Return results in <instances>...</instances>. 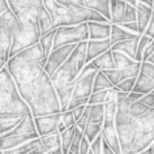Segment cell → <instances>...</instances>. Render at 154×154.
Segmentation results:
<instances>
[{
    "mask_svg": "<svg viewBox=\"0 0 154 154\" xmlns=\"http://www.w3.org/2000/svg\"><path fill=\"white\" fill-rule=\"evenodd\" d=\"M136 80H137V77H131V79H125V80H123L122 82H119L116 88L119 90H122V91H124V93H131V91L133 90V88L134 85H136Z\"/></svg>",
    "mask_w": 154,
    "mask_h": 154,
    "instance_id": "obj_34",
    "label": "cell"
},
{
    "mask_svg": "<svg viewBox=\"0 0 154 154\" xmlns=\"http://www.w3.org/2000/svg\"><path fill=\"white\" fill-rule=\"evenodd\" d=\"M8 9H11L9 4H8V0H0V16Z\"/></svg>",
    "mask_w": 154,
    "mask_h": 154,
    "instance_id": "obj_45",
    "label": "cell"
},
{
    "mask_svg": "<svg viewBox=\"0 0 154 154\" xmlns=\"http://www.w3.org/2000/svg\"><path fill=\"white\" fill-rule=\"evenodd\" d=\"M125 9H127L125 0H110L111 24H122L124 21Z\"/></svg>",
    "mask_w": 154,
    "mask_h": 154,
    "instance_id": "obj_20",
    "label": "cell"
},
{
    "mask_svg": "<svg viewBox=\"0 0 154 154\" xmlns=\"http://www.w3.org/2000/svg\"><path fill=\"white\" fill-rule=\"evenodd\" d=\"M102 144H103V136L101 133L99 136L95 137V140L93 142H90L91 152L94 154H102Z\"/></svg>",
    "mask_w": 154,
    "mask_h": 154,
    "instance_id": "obj_37",
    "label": "cell"
},
{
    "mask_svg": "<svg viewBox=\"0 0 154 154\" xmlns=\"http://www.w3.org/2000/svg\"><path fill=\"white\" fill-rule=\"evenodd\" d=\"M47 152H48V150L46 149V148H45V145L41 142V145L38 146V148H35V149L33 150V152H30V153H28V154H46Z\"/></svg>",
    "mask_w": 154,
    "mask_h": 154,
    "instance_id": "obj_44",
    "label": "cell"
},
{
    "mask_svg": "<svg viewBox=\"0 0 154 154\" xmlns=\"http://www.w3.org/2000/svg\"><path fill=\"white\" fill-rule=\"evenodd\" d=\"M38 21H39V26H41V32L42 34H46L51 30L55 29L52 22V17L50 12L47 11V8L43 5V3L39 7V12H38Z\"/></svg>",
    "mask_w": 154,
    "mask_h": 154,
    "instance_id": "obj_21",
    "label": "cell"
},
{
    "mask_svg": "<svg viewBox=\"0 0 154 154\" xmlns=\"http://www.w3.org/2000/svg\"><path fill=\"white\" fill-rule=\"evenodd\" d=\"M38 137L41 136L37 131L34 116L32 112H29L22 118V120L13 129L0 136V149L5 152V150L13 149L18 145H22Z\"/></svg>",
    "mask_w": 154,
    "mask_h": 154,
    "instance_id": "obj_6",
    "label": "cell"
},
{
    "mask_svg": "<svg viewBox=\"0 0 154 154\" xmlns=\"http://www.w3.org/2000/svg\"><path fill=\"white\" fill-rule=\"evenodd\" d=\"M102 154H116L114 152V149L107 144V142L103 140V144H102Z\"/></svg>",
    "mask_w": 154,
    "mask_h": 154,
    "instance_id": "obj_43",
    "label": "cell"
},
{
    "mask_svg": "<svg viewBox=\"0 0 154 154\" xmlns=\"http://www.w3.org/2000/svg\"><path fill=\"white\" fill-rule=\"evenodd\" d=\"M152 150H153V154H154V142L152 144Z\"/></svg>",
    "mask_w": 154,
    "mask_h": 154,
    "instance_id": "obj_51",
    "label": "cell"
},
{
    "mask_svg": "<svg viewBox=\"0 0 154 154\" xmlns=\"http://www.w3.org/2000/svg\"><path fill=\"white\" fill-rule=\"evenodd\" d=\"M138 34H133L128 32L127 29H124L122 25L119 24H111V35H110V39H111V43L115 45L116 42H120V41H125V39H131V38H134Z\"/></svg>",
    "mask_w": 154,
    "mask_h": 154,
    "instance_id": "obj_24",
    "label": "cell"
},
{
    "mask_svg": "<svg viewBox=\"0 0 154 154\" xmlns=\"http://www.w3.org/2000/svg\"><path fill=\"white\" fill-rule=\"evenodd\" d=\"M125 2H127V4H131L134 7H137V4H138V0H125Z\"/></svg>",
    "mask_w": 154,
    "mask_h": 154,
    "instance_id": "obj_49",
    "label": "cell"
},
{
    "mask_svg": "<svg viewBox=\"0 0 154 154\" xmlns=\"http://www.w3.org/2000/svg\"><path fill=\"white\" fill-rule=\"evenodd\" d=\"M89 39H107L111 35V22L89 21Z\"/></svg>",
    "mask_w": 154,
    "mask_h": 154,
    "instance_id": "obj_16",
    "label": "cell"
},
{
    "mask_svg": "<svg viewBox=\"0 0 154 154\" xmlns=\"http://www.w3.org/2000/svg\"><path fill=\"white\" fill-rule=\"evenodd\" d=\"M61 120H63V123L67 125V128L75 127L76 123H77L75 114H73L72 110H67V111H64V112H61Z\"/></svg>",
    "mask_w": 154,
    "mask_h": 154,
    "instance_id": "obj_35",
    "label": "cell"
},
{
    "mask_svg": "<svg viewBox=\"0 0 154 154\" xmlns=\"http://www.w3.org/2000/svg\"><path fill=\"white\" fill-rule=\"evenodd\" d=\"M112 56L115 61V68H118V69L127 68L129 65H133L134 63H137V60L132 59L131 56H128L127 54L122 51H116V50H112Z\"/></svg>",
    "mask_w": 154,
    "mask_h": 154,
    "instance_id": "obj_29",
    "label": "cell"
},
{
    "mask_svg": "<svg viewBox=\"0 0 154 154\" xmlns=\"http://www.w3.org/2000/svg\"><path fill=\"white\" fill-rule=\"evenodd\" d=\"M119 25H122L124 29H127L128 32L133 33V34H140V33H138L137 21H134V22H122V24H119Z\"/></svg>",
    "mask_w": 154,
    "mask_h": 154,
    "instance_id": "obj_39",
    "label": "cell"
},
{
    "mask_svg": "<svg viewBox=\"0 0 154 154\" xmlns=\"http://www.w3.org/2000/svg\"><path fill=\"white\" fill-rule=\"evenodd\" d=\"M84 131L81 128L76 125V131H75V137H73V141H72V145H71V149L69 152L75 153V154H79L80 153V145H81V141L84 138Z\"/></svg>",
    "mask_w": 154,
    "mask_h": 154,
    "instance_id": "obj_32",
    "label": "cell"
},
{
    "mask_svg": "<svg viewBox=\"0 0 154 154\" xmlns=\"http://www.w3.org/2000/svg\"><path fill=\"white\" fill-rule=\"evenodd\" d=\"M153 54H154V38L149 42L148 46L145 47L144 54H142V61H144V60H148L149 57L153 55Z\"/></svg>",
    "mask_w": 154,
    "mask_h": 154,
    "instance_id": "obj_38",
    "label": "cell"
},
{
    "mask_svg": "<svg viewBox=\"0 0 154 154\" xmlns=\"http://www.w3.org/2000/svg\"><path fill=\"white\" fill-rule=\"evenodd\" d=\"M46 154H63V150H61V148H57L55 150H48Z\"/></svg>",
    "mask_w": 154,
    "mask_h": 154,
    "instance_id": "obj_46",
    "label": "cell"
},
{
    "mask_svg": "<svg viewBox=\"0 0 154 154\" xmlns=\"http://www.w3.org/2000/svg\"><path fill=\"white\" fill-rule=\"evenodd\" d=\"M88 8L97 11L103 14L107 20L111 21V11H110V0H84Z\"/></svg>",
    "mask_w": 154,
    "mask_h": 154,
    "instance_id": "obj_23",
    "label": "cell"
},
{
    "mask_svg": "<svg viewBox=\"0 0 154 154\" xmlns=\"http://www.w3.org/2000/svg\"><path fill=\"white\" fill-rule=\"evenodd\" d=\"M89 152H90V142L85 136H84L81 145H80V153L79 154H89Z\"/></svg>",
    "mask_w": 154,
    "mask_h": 154,
    "instance_id": "obj_40",
    "label": "cell"
},
{
    "mask_svg": "<svg viewBox=\"0 0 154 154\" xmlns=\"http://www.w3.org/2000/svg\"><path fill=\"white\" fill-rule=\"evenodd\" d=\"M86 45L88 41L77 43L69 57L65 60V63L51 76V80L55 86L75 82L77 80L84 65L86 64Z\"/></svg>",
    "mask_w": 154,
    "mask_h": 154,
    "instance_id": "obj_5",
    "label": "cell"
},
{
    "mask_svg": "<svg viewBox=\"0 0 154 154\" xmlns=\"http://www.w3.org/2000/svg\"><path fill=\"white\" fill-rule=\"evenodd\" d=\"M57 3L63 4L65 7H73V5H85L84 0H56Z\"/></svg>",
    "mask_w": 154,
    "mask_h": 154,
    "instance_id": "obj_41",
    "label": "cell"
},
{
    "mask_svg": "<svg viewBox=\"0 0 154 154\" xmlns=\"http://www.w3.org/2000/svg\"><path fill=\"white\" fill-rule=\"evenodd\" d=\"M140 67H141V61H137V63H134L133 65H129L127 68L106 69V71H103V73L109 77V80L112 82V85L116 86L123 80L131 79V77H137L138 73H140Z\"/></svg>",
    "mask_w": 154,
    "mask_h": 154,
    "instance_id": "obj_13",
    "label": "cell"
},
{
    "mask_svg": "<svg viewBox=\"0 0 154 154\" xmlns=\"http://www.w3.org/2000/svg\"><path fill=\"white\" fill-rule=\"evenodd\" d=\"M55 32L56 29L51 30V32L46 33V34H42L41 39H39V45H41V48H42V52H43V61L46 64L47 61V57L50 56L52 48H54V38H55Z\"/></svg>",
    "mask_w": 154,
    "mask_h": 154,
    "instance_id": "obj_25",
    "label": "cell"
},
{
    "mask_svg": "<svg viewBox=\"0 0 154 154\" xmlns=\"http://www.w3.org/2000/svg\"><path fill=\"white\" fill-rule=\"evenodd\" d=\"M68 154H75V153H72V152H69V153H68Z\"/></svg>",
    "mask_w": 154,
    "mask_h": 154,
    "instance_id": "obj_53",
    "label": "cell"
},
{
    "mask_svg": "<svg viewBox=\"0 0 154 154\" xmlns=\"http://www.w3.org/2000/svg\"><path fill=\"white\" fill-rule=\"evenodd\" d=\"M148 61H150V63H153V64H154V54H153V55L149 57V59H148Z\"/></svg>",
    "mask_w": 154,
    "mask_h": 154,
    "instance_id": "obj_50",
    "label": "cell"
},
{
    "mask_svg": "<svg viewBox=\"0 0 154 154\" xmlns=\"http://www.w3.org/2000/svg\"><path fill=\"white\" fill-rule=\"evenodd\" d=\"M134 21H137V7L127 4L124 21L123 22H134Z\"/></svg>",
    "mask_w": 154,
    "mask_h": 154,
    "instance_id": "obj_36",
    "label": "cell"
},
{
    "mask_svg": "<svg viewBox=\"0 0 154 154\" xmlns=\"http://www.w3.org/2000/svg\"><path fill=\"white\" fill-rule=\"evenodd\" d=\"M91 63L95 65V68L98 71H106V69H114L115 68V61L112 56V50L103 52L102 55L97 56L94 60H91Z\"/></svg>",
    "mask_w": 154,
    "mask_h": 154,
    "instance_id": "obj_22",
    "label": "cell"
},
{
    "mask_svg": "<svg viewBox=\"0 0 154 154\" xmlns=\"http://www.w3.org/2000/svg\"><path fill=\"white\" fill-rule=\"evenodd\" d=\"M115 123L122 154L144 152L154 142V107L144 114L134 115L128 111V102L124 99L118 103Z\"/></svg>",
    "mask_w": 154,
    "mask_h": 154,
    "instance_id": "obj_2",
    "label": "cell"
},
{
    "mask_svg": "<svg viewBox=\"0 0 154 154\" xmlns=\"http://www.w3.org/2000/svg\"><path fill=\"white\" fill-rule=\"evenodd\" d=\"M141 34H138L134 38L131 39H125V41H120L116 42L115 45H112L111 50H116V51H122L127 54L128 56H131L132 59L136 60V54H137V46H138V41H140Z\"/></svg>",
    "mask_w": 154,
    "mask_h": 154,
    "instance_id": "obj_18",
    "label": "cell"
},
{
    "mask_svg": "<svg viewBox=\"0 0 154 154\" xmlns=\"http://www.w3.org/2000/svg\"><path fill=\"white\" fill-rule=\"evenodd\" d=\"M144 34L149 35L150 38H154V11H153V14H152V20H150L148 28H146V32Z\"/></svg>",
    "mask_w": 154,
    "mask_h": 154,
    "instance_id": "obj_42",
    "label": "cell"
},
{
    "mask_svg": "<svg viewBox=\"0 0 154 154\" xmlns=\"http://www.w3.org/2000/svg\"><path fill=\"white\" fill-rule=\"evenodd\" d=\"M152 14H153V8L149 5L144 4L138 0L137 4V25H138V33L144 34L146 32L150 20H152Z\"/></svg>",
    "mask_w": 154,
    "mask_h": 154,
    "instance_id": "obj_17",
    "label": "cell"
},
{
    "mask_svg": "<svg viewBox=\"0 0 154 154\" xmlns=\"http://www.w3.org/2000/svg\"><path fill=\"white\" fill-rule=\"evenodd\" d=\"M97 72L86 73V75L77 77V80L75 81L72 99H89L91 93H93V82Z\"/></svg>",
    "mask_w": 154,
    "mask_h": 154,
    "instance_id": "obj_12",
    "label": "cell"
},
{
    "mask_svg": "<svg viewBox=\"0 0 154 154\" xmlns=\"http://www.w3.org/2000/svg\"><path fill=\"white\" fill-rule=\"evenodd\" d=\"M17 17L11 9L0 16V69L4 68L9 60L11 47L13 42V28Z\"/></svg>",
    "mask_w": 154,
    "mask_h": 154,
    "instance_id": "obj_7",
    "label": "cell"
},
{
    "mask_svg": "<svg viewBox=\"0 0 154 154\" xmlns=\"http://www.w3.org/2000/svg\"><path fill=\"white\" fill-rule=\"evenodd\" d=\"M75 131H76V125L71 127V128H67L65 131L60 133V138H61V150H63V154H68L69 149H71L73 137H75Z\"/></svg>",
    "mask_w": 154,
    "mask_h": 154,
    "instance_id": "obj_31",
    "label": "cell"
},
{
    "mask_svg": "<svg viewBox=\"0 0 154 154\" xmlns=\"http://www.w3.org/2000/svg\"><path fill=\"white\" fill-rule=\"evenodd\" d=\"M41 141L47 150H55L57 148H61V138L59 131L46 134V136H41Z\"/></svg>",
    "mask_w": 154,
    "mask_h": 154,
    "instance_id": "obj_28",
    "label": "cell"
},
{
    "mask_svg": "<svg viewBox=\"0 0 154 154\" xmlns=\"http://www.w3.org/2000/svg\"><path fill=\"white\" fill-rule=\"evenodd\" d=\"M55 89L59 95V101L61 105V112L68 110L69 102L72 99L73 95V89H75V82H69V84H63V85H57L55 86Z\"/></svg>",
    "mask_w": 154,
    "mask_h": 154,
    "instance_id": "obj_19",
    "label": "cell"
},
{
    "mask_svg": "<svg viewBox=\"0 0 154 154\" xmlns=\"http://www.w3.org/2000/svg\"><path fill=\"white\" fill-rule=\"evenodd\" d=\"M141 3H144V4L146 5H149V7H152L153 8V4H154V0H140Z\"/></svg>",
    "mask_w": 154,
    "mask_h": 154,
    "instance_id": "obj_47",
    "label": "cell"
},
{
    "mask_svg": "<svg viewBox=\"0 0 154 154\" xmlns=\"http://www.w3.org/2000/svg\"><path fill=\"white\" fill-rule=\"evenodd\" d=\"M60 119H61V112L34 116V122H35V127L39 136H46V134L56 132Z\"/></svg>",
    "mask_w": 154,
    "mask_h": 154,
    "instance_id": "obj_14",
    "label": "cell"
},
{
    "mask_svg": "<svg viewBox=\"0 0 154 154\" xmlns=\"http://www.w3.org/2000/svg\"><path fill=\"white\" fill-rule=\"evenodd\" d=\"M32 112L29 105L21 97L17 85L8 68L0 69V116L3 115H18L25 116Z\"/></svg>",
    "mask_w": 154,
    "mask_h": 154,
    "instance_id": "obj_3",
    "label": "cell"
},
{
    "mask_svg": "<svg viewBox=\"0 0 154 154\" xmlns=\"http://www.w3.org/2000/svg\"><path fill=\"white\" fill-rule=\"evenodd\" d=\"M153 11H154V4H153Z\"/></svg>",
    "mask_w": 154,
    "mask_h": 154,
    "instance_id": "obj_54",
    "label": "cell"
},
{
    "mask_svg": "<svg viewBox=\"0 0 154 154\" xmlns=\"http://www.w3.org/2000/svg\"><path fill=\"white\" fill-rule=\"evenodd\" d=\"M5 67L12 75L21 97L29 105L33 116L61 112L55 85L45 69L39 42L9 57Z\"/></svg>",
    "mask_w": 154,
    "mask_h": 154,
    "instance_id": "obj_1",
    "label": "cell"
},
{
    "mask_svg": "<svg viewBox=\"0 0 154 154\" xmlns=\"http://www.w3.org/2000/svg\"><path fill=\"white\" fill-rule=\"evenodd\" d=\"M112 47L111 39H89L86 45V63H90L97 56L102 55L103 52L109 51Z\"/></svg>",
    "mask_w": 154,
    "mask_h": 154,
    "instance_id": "obj_15",
    "label": "cell"
},
{
    "mask_svg": "<svg viewBox=\"0 0 154 154\" xmlns=\"http://www.w3.org/2000/svg\"><path fill=\"white\" fill-rule=\"evenodd\" d=\"M42 3L51 14L55 29L60 28V26H71L79 24L68 7L57 3L56 0H42Z\"/></svg>",
    "mask_w": 154,
    "mask_h": 154,
    "instance_id": "obj_9",
    "label": "cell"
},
{
    "mask_svg": "<svg viewBox=\"0 0 154 154\" xmlns=\"http://www.w3.org/2000/svg\"><path fill=\"white\" fill-rule=\"evenodd\" d=\"M136 154H153L152 146H149V148H148V149H145L144 152H140V153H136Z\"/></svg>",
    "mask_w": 154,
    "mask_h": 154,
    "instance_id": "obj_48",
    "label": "cell"
},
{
    "mask_svg": "<svg viewBox=\"0 0 154 154\" xmlns=\"http://www.w3.org/2000/svg\"><path fill=\"white\" fill-rule=\"evenodd\" d=\"M22 118L24 116H18V115H3V116H0V136L13 129L22 120Z\"/></svg>",
    "mask_w": 154,
    "mask_h": 154,
    "instance_id": "obj_26",
    "label": "cell"
},
{
    "mask_svg": "<svg viewBox=\"0 0 154 154\" xmlns=\"http://www.w3.org/2000/svg\"><path fill=\"white\" fill-rule=\"evenodd\" d=\"M38 12L33 11L28 12L24 16L18 17L13 28V42L11 47L9 57L14 56L16 54L24 51V50L33 47L39 42L42 37L39 21H38Z\"/></svg>",
    "mask_w": 154,
    "mask_h": 154,
    "instance_id": "obj_4",
    "label": "cell"
},
{
    "mask_svg": "<svg viewBox=\"0 0 154 154\" xmlns=\"http://www.w3.org/2000/svg\"><path fill=\"white\" fill-rule=\"evenodd\" d=\"M152 90H154V64L148 60H144L141 61L140 73L137 76L136 85L132 91L148 94Z\"/></svg>",
    "mask_w": 154,
    "mask_h": 154,
    "instance_id": "obj_10",
    "label": "cell"
},
{
    "mask_svg": "<svg viewBox=\"0 0 154 154\" xmlns=\"http://www.w3.org/2000/svg\"><path fill=\"white\" fill-rule=\"evenodd\" d=\"M112 82L109 80L103 71H98L95 73V77H94V82H93V93L95 91H101V90H105V89H110L112 88Z\"/></svg>",
    "mask_w": 154,
    "mask_h": 154,
    "instance_id": "obj_30",
    "label": "cell"
},
{
    "mask_svg": "<svg viewBox=\"0 0 154 154\" xmlns=\"http://www.w3.org/2000/svg\"><path fill=\"white\" fill-rule=\"evenodd\" d=\"M41 137H38V138H34V140H30L28 142H25V144H22V145H18L16 146V148H13V149H9V150H3L5 154H28L30 152H33L35 148H38V146L41 145Z\"/></svg>",
    "mask_w": 154,
    "mask_h": 154,
    "instance_id": "obj_27",
    "label": "cell"
},
{
    "mask_svg": "<svg viewBox=\"0 0 154 154\" xmlns=\"http://www.w3.org/2000/svg\"><path fill=\"white\" fill-rule=\"evenodd\" d=\"M152 39L153 38H150L149 35H146V34H141L140 41H138V46H137V54H136V60L137 61H142V54H144V50Z\"/></svg>",
    "mask_w": 154,
    "mask_h": 154,
    "instance_id": "obj_33",
    "label": "cell"
},
{
    "mask_svg": "<svg viewBox=\"0 0 154 154\" xmlns=\"http://www.w3.org/2000/svg\"><path fill=\"white\" fill-rule=\"evenodd\" d=\"M82 41H89L88 22H81V24L71 26H60V28H56L55 32L54 48H57L64 45L80 43Z\"/></svg>",
    "mask_w": 154,
    "mask_h": 154,
    "instance_id": "obj_8",
    "label": "cell"
},
{
    "mask_svg": "<svg viewBox=\"0 0 154 154\" xmlns=\"http://www.w3.org/2000/svg\"><path fill=\"white\" fill-rule=\"evenodd\" d=\"M77 43H71V45H64L57 48H52L50 56L47 57V61L45 64V69L50 76H52L61 65L65 63V60L69 57L72 51L75 50Z\"/></svg>",
    "mask_w": 154,
    "mask_h": 154,
    "instance_id": "obj_11",
    "label": "cell"
},
{
    "mask_svg": "<svg viewBox=\"0 0 154 154\" xmlns=\"http://www.w3.org/2000/svg\"><path fill=\"white\" fill-rule=\"evenodd\" d=\"M0 154H5V153H4V152H3V150H2V149H0Z\"/></svg>",
    "mask_w": 154,
    "mask_h": 154,
    "instance_id": "obj_52",
    "label": "cell"
}]
</instances>
